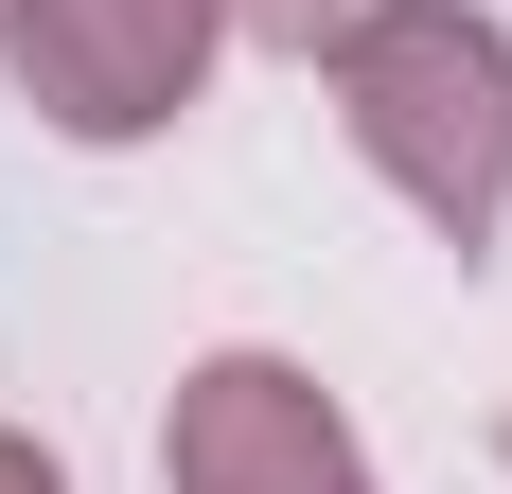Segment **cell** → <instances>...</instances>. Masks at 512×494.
Wrapping results in <instances>:
<instances>
[{
    "label": "cell",
    "mask_w": 512,
    "mask_h": 494,
    "mask_svg": "<svg viewBox=\"0 0 512 494\" xmlns=\"http://www.w3.org/2000/svg\"><path fill=\"white\" fill-rule=\"evenodd\" d=\"M212 18H230V36H283V53H318V18H336V0H212Z\"/></svg>",
    "instance_id": "obj_4"
},
{
    "label": "cell",
    "mask_w": 512,
    "mask_h": 494,
    "mask_svg": "<svg viewBox=\"0 0 512 494\" xmlns=\"http://www.w3.org/2000/svg\"><path fill=\"white\" fill-rule=\"evenodd\" d=\"M212 0H0V53H18V89H36V124H71V142H142V124H177L212 71Z\"/></svg>",
    "instance_id": "obj_2"
},
{
    "label": "cell",
    "mask_w": 512,
    "mask_h": 494,
    "mask_svg": "<svg viewBox=\"0 0 512 494\" xmlns=\"http://www.w3.org/2000/svg\"><path fill=\"white\" fill-rule=\"evenodd\" d=\"M318 71H336V124L371 142V177L477 265L512 230V36L460 0H354V18H318Z\"/></svg>",
    "instance_id": "obj_1"
},
{
    "label": "cell",
    "mask_w": 512,
    "mask_h": 494,
    "mask_svg": "<svg viewBox=\"0 0 512 494\" xmlns=\"http://www.w3.org/2000/svg\"><path fill=\"white\" fill-rule=\"evenodd\" d=\"M159 477L177 494H371V459L283 353H212L177 389V424H159Z\"/></svg>",
    "instance_id": "obj_3"
},
{
    "label": "cell",
    "mask_w": 512,
    "mask_h": 494,
    "mask_svg": "<svg viewBox=\"0 0 512 494\" xmlns=\"http://www.w3.org/2000/svg\"><path fill=\"white\" fill-rule=\"evenodd\" d=\"M0 494H53V459H36V442H0Z\"/></svg>",
    "instance_id": "obj_5"
}]
</instances>
